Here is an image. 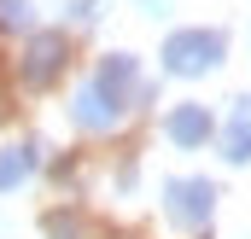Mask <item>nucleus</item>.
Listing matches in <instances>:
<instances>
[{
    "instance_id": "f257e3e1",
    "label": "nucleus",
    "mask_w": 251,
    "mask_h": 239,
    "mask_svg": "<svg viewBox=\"0 0 251 239\" xmlns=\"http://www.w3.org/2000/svg\"><path fill=\"white\" fill-rule=\"evenodd\" d=\"M216 59H222V35L216 29H181V35L164 41V70H176V76H199Z\"/></svg>"
},
{
    "instance_id": "f03ea898",
    "label": "nucleus",
    "mask_w": 251,
    "mask_h": 239,
    "mask_svg": "<svg viewBox=\"0 0 251 239\" xmlns=\"http://www.w3.org/2000/svg\"><path fill=\"white\" fill-rule=\"evenodd\" d=\"M210 204H216V187H210V181H170V187H164V210H170L176 228L210 222Z\"/></svg>"
},
{
    "instance_id": "7ed1b4c3",
    "label": "nucleus",
    "mask_w": 251,
    "mask_h": 239,
    "mask_svg": "<svg viewBox=\"0 0 251 239\" xmlns=\"http://www.w3.org/2000/svg\"><path fill=\"white\" fill-rule=\"evenodd\" d=\"M64 64V35H35L29 41V59H24V82L29 88H41V82H53Z\"/></svg>"
},
{
    "instance_id": "20e7f679",
    "label": "nucleus",
    "mask_w": 251,
    "mask_h": 239,
    "mask_svg": "<svg viewBox=\"0 0 251 239\" xmlns=\"http://www.w3.org/2000/svg\"><path fill=\"white\" fill-rule=\"evenodd\" d=\"M164 128H170L176 146H204V140H210V111H204V105H176Z\"/></svg>"
},
{
    "instance_id": "39448f33",
    "label": "nucleus",
    "mask_w": 251,
    "mask_h": 239,
    "mask_svg": "<svg viewBox=\"0 0 251 239\" xmlns=\"http://www.w3.org/2000/svg\"><path fill=\"white\" fill-rule=\"evenodd\" d=\"M94 88H100V99H105V105H117V111H123V94L134 88V59H128V53L105 59V64H100V82H94Z\"/></svg>"
},
{
    "instance_id": "423d86ee",
    "label": "nucleus",
    "mask_w": 251,
    "mask_h": 239,
    "mask_svg": "<svg viewBox=\"0 0 251 239\" xmlns=\"http://www.w3.org/2000/svg\"><path fill=\"white\" fill-rule=\"evenodd\" d=\"M222 158H228V164H246V158H251V99H240V105H234V117H228Z\"/></svg>"
},
{
    "instance_id": "0eeeda50",
    "label": "nucleus",
    "mask_w": 251,
    "mask_h": 239,
    "mask_svg": "<svg viewBox=\"0 0 251 239\" xmlns=\"http://www.w3.org/2000/svg\"><path fill=\"white\" fill-rule=\"evenodd\" d=\"M35 175V146H0V192Z\"/></svg>"
},
{
    "instance_id": "6e6552de",
    "label": "nucleus",
    "mask_w": 251,
    "mask_h": 239,
    "mask_svg": "<svg viewBox=\"0 0 251 239\" xmlns=\"http://www.w3.org/2000/svg\"><path fill=\"white\" fill-rule=\"evenodd\" d=\"M117 117H123V111H117V105H105V99H100V88H82V94H76V122H82V128H111Z\"/></svg>"
},
{
    "instance_id": "1a4fd4ad",
    "label": "nucleus",
    "mask_w": 251,
    "mask_h": 239,
    "mask_svg": "<svg viewBox=\"0 0 251 239\" xmlns=\"http://www.w3.org/2000/svg\"><path fill=\"white\" fill-rule=\"evenodd\" d=\"M0 24L6 29H24L29 24V0H0Z\"/></svg>"
}]
</instances>
